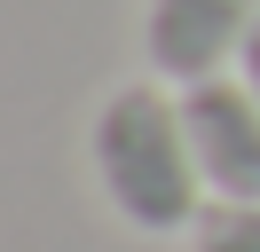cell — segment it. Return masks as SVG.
I'll return each mask as SVG.
<instances>
[{"instance_id": "cell-1", "label": "cell", "mask_w": 260, "mask_h": 252, "mask_svg": "<svg viewBox=\"0 0 260 252\" xmlns=\"http://www.w3.org/2000/svg\"><path fill=\"white\" fill-rule=\"evenodd\" d=\"M95 181L111 213L142 236H181L205 213V173H197L189 126H181V94L166 87H118L95 110Z\"/></svg>"}, {"instance_id": "cell-2", "label": "cell", "mask_w": 260, "mask_h": 252, "mask_svg": "<svg viewBox=\"0 0 260 252\" xmlns=\"http://www.w3.org/2000/svg\"><path fill=\"white\" fill-rule=\"evenodd\" d=\"M181 126H189L197 173L213 205H260V94L237 71L181 87Z\"/></svg>"}, {"instance_id": "cell-3", "label": "cell", "mask_w": 260, "mask_h": 252, "mask_svg": "<svg viewBox=\"0 0 260 252\" xmlns=\"http://www.w3.org/2000/svg\"><path fill=\"white\" fill-rule=\"evenodd\" d=\"M252 32H260V0H150V16H142L150 71L174 87L237 71Z\"/></svg>"}, {"instance_id": "cell-4", "label": "cell", "mask_w": 260, "mask_h": 252, "mask_svg": "<svg viewBox=\"0 0 260 252\" xmlns=\"http://www.w3.org/2000/svg\"><path fill=\"white\" fill-rule=\"evenodd\" d=\"M189 252H260V205H205Z\"/></svg>"}, {"instance_id": "cell-5", "label": "cell", "mask_w": 260, "mask_h": 252, "mask_svg": "<svg viewBox=\"0 0 260 252\" xmlns=\"http://www.w3.org/2000/svg\"><path fill=\"white\" fill-rule=\"evenodd\" d=\"M237 79H244V87L260 94V32H252V40H244V55H237Z\"/></svg>"}]
</instances>
